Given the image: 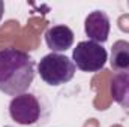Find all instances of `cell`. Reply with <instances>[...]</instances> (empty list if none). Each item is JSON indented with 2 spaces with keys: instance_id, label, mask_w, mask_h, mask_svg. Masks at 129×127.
I'll return each mask as SVG.
<instances>
[{
  "instance_id": "9c48e42d",
  "label": "cell",
  "mask_w": 129,
  "mask_h": 127,
  "mask_svg": "<svg viewBox=\"0 0 129 127\" xmlns=\"http://www.w3.org/2000/svg\"><path fill=\"white\" fill-rule=\"evenodd\" d=\"M3 12H5V3H3V0H0V21L3 18Z\"/></svg>"
},
{
  "instance_id": "277c9868",
  "label": "cell",
  "mask_w": 129,
  "mask_h": 127,
  "mask_svg": "<svg viewBox=\"0 0 129 127\" xmlns=\"http://www.w3.org/2000/svg\"><path fill=\"white\" fill-rule=\"evenodd\" d=\"M9 115L20 126H32L41 120L42 108L38 97L32 93H23L12 97L9 103Z\"/></svg>"
},
{
  "instance_id": "30bf717a",
  "label": "cell",
  "mask_w": 129,
  "mask_h": 127,
  "mask_svg": "<svg viewBox=\"0 0 129 127\" xmlns=\"http://www.w3.org/2000/svg\"><path fill=\"white\" fill-rule=\"evenodd\" d=\"M128 5H129V3H128Z\"/></svg>"
},
{
  "instance_id": "52a82bcc",
  "label": "cell",
  "mask_w": 129,
  "mask_h": 127,
  "mask_svg": "<svg viewBox=\"0 0 129 127\" xmlns=\"http://www.w3.org/2000/svg\"><path fill=\"white\" fill-rule=\"evenodd\" d=\"M110 93L117 105L129 109V70L116 72L113 75L110 82Z\"/></svg>"
},
{
  "instance_id": "8992f818",
  "label": "cell",
  "mask_w": 129,
  "mask_h": 127,
  "mask_svg": "<svg viewBox=\"0 0 129 127\" xmlns=\"http://www.w3.org/2000/svg\"><path fill=\"white\" fill-rule=\"evenodd\" d=\"M45 43L53 52L60 54L74 45V32L64 24L53 26L45 32Z\"/></svg>"
},
{
  "instance_id": "3957f363",
  "label": "cell",
  "mask_w": 129,
  "mask_h": 127,
  "mask_svg": "<svg viewBox=\"0 0 129 127\" xmlns=\"http://www.w3.org/2000/svg\"><path fill=\"white\" fill-rule=\"evenodd\" d=\"M108 60L107 49L96 42L92 40H83L80 42L74 51H72V61L75 67H78L83 72H99L104 69V66Z\"/></svg>"
},
{
  "instance_id": "7a4b0ae2",
  "label": "cell",
  "mask_w": 129,
  "mask_h": 127,
  "mask_svg": "<svg viewBox=\"0 0 129 127\" xmlns=\"http://www.w3.org/2000/svg\"><path fill=\"white\" fill-rule=\"evenodd\" d=\"M75 64L69 57L57 52L44 55L38 63L41 79L51 87H59L69 82L75 75Z\"/></svg>"
},
{
  "instance_id": "6da1fadb",
  "label": "cell",
  "mask_w": 129,
  "mask_h": 127,
  "mask_svg": "<svg viewBox=\"0 0 129 127\" xmlns=\"http://www.w3.org/2000/svg\"><path fill=\"white\" fill-rule=\"evenodd\" d=\"M35 79V61L14 46L0 49V93L18 96L29 90Z\"/></svg>"
},
{
  "instance_id": "ba28073f",
  "label": "cell",
  "mask_w": 129,
  "mask_h": 127,
  "mask_svg": "<svg viewBox=\"0 0 129 127\" xmlns=\"http://www.w3.org/2000/svg\"><path fill=\"white\" fill-rule=\"evenodd\" d=\"M111 69L116 72L129 70V42L128 40H116L111 46L110 57Z\"/></svg>"
},
{
  "instance_id": "5b68a950",
  "label": "cell",
  "mask_w": 129,
  "mask_h": 127,
  "mask_svg": "<svg viewBox=\"0 0 129 127\" xmlns=\"http://www.w3.org/2000/svg\"><path fill=\"white\" fill-rule=\"evenodd\" d=\"M110 29H111V24H110V18H108L107 12L93 11L86 17L84 32L92 42H96L101 45L105 43L110 36Z\"/></svg>"
}]
</instances>
